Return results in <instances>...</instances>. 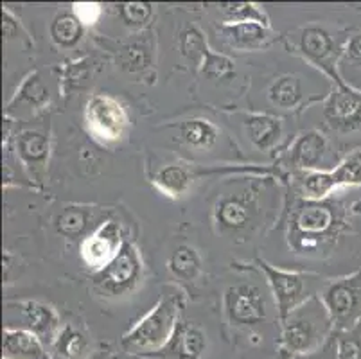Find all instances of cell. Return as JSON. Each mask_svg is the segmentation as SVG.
I'll list each match as a JSON object with an SVG mask.
<instances>
[{"mask_svg":"<svg viewBox=\"0 0 361 359\" xmlns=\"http://www.w3.org/2000/svg\"><path fill=\"white\" fill-rule=\"evenodd\" d=\"M356 202L349 205L343 196L327 200H300L291 196L286 210V241L298 255H322L336 248L340 239L353 230L357 216Z\"/></svg>","mask_w":361,"mask_h":359,"instance_id":"cell-1","label":"cell"},{"mask_svg":"<svg viewBox=\"0 0 361 359\" xmlns=\"http://www.w3.org/2000/svg\"><path fill=\"white\" fill-rule=\"evenodd\" d=\"M279 324H281L279 347L288 358L317 351L322 345H326L334 334L333 320L320 295L310 296Z\"/></svg>","mask_w":361,"mask_h":359,"instance_id":"cell-2","label":"cell"},{"mask_svg":"<svg viewBox=\"0 0 361 359\" xmlns=\"http://www.w3.org/2000/svg\"><path fill=\"white\" fill-rule=\"evenodd\" d=\"M185 296L182 291L164 295L149 312L131 325L121 338V348L130 355H142L157 352L169 341L182 318Z\"/></svg>","mask_w":361,"mask_h":359,"instance_id":"cell-3","label":"cell"},{"mask_svg":"<svg viewBox=\"0 0 361 359\" xmlns=\"http://www.w3.org/2000/svg\"><path fill=\"white\" fill-rule=\"evenodd\" d=\"M259 196V182H250L246 187L219 196L212 209V221L218 232L232 239L254 232L262 214Z\"/></svg>","mask_w":361,"mask_h":359,"instance_id":"cell-4","label":"cell"},{"mask_svg":"<svg viewBox=\"0 0 361 359\" xmlns=\"http://www.w3.org/2000/svg\"><path fill=\"white\" fill-rule=\"evenodd\" d=\"M85 124L101 146H119L130 133V114L119 99L110 94H92L85 104Z\"/></svg>","mask_w":361,"mask_h":359,"instance_id":"cell-5","label":"cell"},{"mask_svg":"<svg viewBox=\"0 0 361 359\" xmlns=\"http://www.w3.org/2000/svg\"><path fill=\"white\" fill-rule=\"evenodd\" d=\"M340 151L322 130H306L290 140L279 162L293 171H333L341 162Z\"/></svg>","mask_w":361,"mask_h":359,"instance_id":"cell-6","label":"cell"},{"mask_svg":"<svg viewBox=\"0 0 361 359\" xmlns=\"http://www.w3.org/2000/svg\"><path fill=\"white\" fill-rule=\"evenodd\" d=\"M271 174L270 167L262 166H223V167H198L189 162H171L160 167L153 176L151 183L157 187L159 193L171 200H180L192 189L198 180L214 174Z\"/></svg>","mask_w":361,"mask_h":359,"instance_id":"cell-7","label":"cell"},{"mask_svg":"<svg viewBox=\"0 0 361 359\" xmlns=\"http://www.w3.org/2000/svg\"><path fill=\"white\" fill-rule=\"evenodd\" d=\"M144 261L135 243L126 241L116 259L108 262L103 269L92 273L90 281L94 291L101 296H121L137 289L142 282Z\"/></svg>","mask_w":361,"mask_h":359,"instance_id":"cell-8","label":"cell"},{"mask_svg":"<svg viewBox=\"0 0 361 359\" xmlns=\"http://www.w3.org/2000/svg\"><path fill=\"white\" fill-rule=\"evenodd\" d=\"M320 298L329 311L334 332L353 331L361 325V268L327 282Z\"/></svg>","mask_w":361,"mask_h":359,"instance_id":"cell-9","label":"cell"},{"mask_svg":"<svg viewBox=\"0 0 361 359\" xmlns=\"http://www.w3.org/2000/svg\"><path fill=\"white\" fill-rule=\"evenodd\" d=\"M343 44H340L326 28L311 24L297 31L295 49L304 58L306 63L318 68L333 85L345 83L340 74V58L343 51Z\"/></svg>","mask_w":361,"mask_h":359,"instance_id":"cell-10","label":"cell"},{"mask_svg":"<svg viewBox=\"0 0 361 359\" xmlns=\"http://www.w3.org/2000/svg\"><path fill=\"white\" fill-rule=\"evenodd\" d=\"M257 268L264 273L266 282L270 286L271 296H274L275 308H277V320L286 318L295 308L307 300L311 293V288L317 282L318 276L311 275L306 272H295V269H284L279 266L270 264L264 259H255Z\"/></svg>","mask_w":361,"mask_h":359,"instance_id":"cell-11","label":"cell"},{"mask_svg":"<svg viewBox=\"0 0 361 359\" xmlns=\"http://www.w3.org/2000/svg\"><path fill=\"white\" fill-rule=\"evenodd\" d=\"M9 118L6 117L4 144L11 147L16 162L20 164L25 176L31 182H42L47 173L49 157H51V137L40 128H25L11 135Z\"/></svg>","mask_w":361,"mask_h":359,"instance_id":"cell-12","label":"cell"},{"mask_svg":"<svg viewBox=\"0 0 361 359\" xmlns=\"http://www.w3.org/2000/svg\"><path fill=\"white\" fill-rule=\"evenodd\" d=\"M223 311L228 325L234 329H254L268 318L266 295L257 284L238 282L223 296Z\"/></svg>","mask_w":361,"mask_h":359,"instance_id":"cell-13","label":"cell"},{"mask_svg":"<svg viewBox=\"0 0 361 359\" xmlns=\"http://www.w3.org/2000/svg\"><path fill=\"white\" fill-rule=\"evenodd\" d=\"M324 121L338 137L361 131V90L347 83L333 85L324 99Z\"/></svg>","mask_w":361,"mask_h":359,"instance_id":"cell-14","label":"cell"},{"mask_svg":"<svg viewBox=\"0 0 361 359\" xmlns=\"http://www.w3.org/2000/svg\"><path fill=\"white\" fill-rule=\"evenodd\" d=\"M124 243H126V239H124V230L119 221H116V219L101 221L81 241V261L85 262V266L92 273L99 272L108 262L116 259V255L121 252Z\"/></svg>","mask_w":361,"mask_h":359,"instance_id":"cell-15","label":"cell"},{"mask_svg":"<svg viewBox=\"0 0 361 359\" xmlns=\"http://www.w3.org/2000/svg\"><path fill=\"white\" fill-rule=\"evenodd\" d=\"M209 351L207 332L189 318H180L175 332L160 351L142 355L144 359H203Z\"/></svg>","mask_w":361,"mask_h":359,"instance_id":"cell-16","label":"cell"},{"mask_svg":"<svg viewBox=\"0 0 361 359\" xmlns=\"http://www.w3.org/2000/svg\"><path fill=\"white\" fill-rule=\"evenodd\" d=\"M6 308L9 311L18 312L20 318V329L32 332L44 341L45 347L51 351L54 345L56 338L63 329L61 325V318L52 305L45 304V302L38 300H22V302H8Z\"/></svg>","mask_w":361,"mask_h":359,"instance_id":"cell-17","label":"cell"},{"mask_svg":"<svg viewBox=\"0 0 361 359\" xmlns=\"http://www.w3.org/2000/svg\"><path fill=\"white\" fill-rule=\"evenodd\" d=\"M157 38L155 32L147 29L142 32H133L117 49V61L121 68L131 75L147 78L155 68Z\"/></svg>","mask_w":361,"mask_h":359,"instance_id":"cell-18","label":"cell"},{"mask_svg":"<svg viewBox=\"0 0 361 359\" xmlns=\"http://www.w3.org/2000/svg\"><path fill=\"white\" fill-rule=\"evenodd\" d=\"M241 126L246 138L259 151H277L284 138V121L266 111H243Z\"/></svg>","mask_w":361,"mask_h":359,"instance_id":"cell-19","label":"cell"},{"mask_svg":"<svg viewBox=\"0 0 361 359\" xmlns=\"http://www.w3.org/2000/svg\"><path fill=\"white\" fill-rule=\"evenodd\" d=\"M166 130L173 131V138L187 150L211 151L221 140V128L203 117H191L178 123H171L167 124Z\"/></svg>","mask_w":361,"mask_h":359,"instance_id":"cell-20","label":"cell"},{"mask_svg":"<svg viewBox=\"0 0 361 359\" xmlns=\"http://www.w3.org/2000/svg\"><path fill=\"white\" fill-rule=\"evenodd\" d=\"M218 35L231 49L235 51H259L275 39L271 25L259 22H238V24H219L216 28Z\"/></svg>","mask_w":361,"mask_h":359,"instance_id":"cell-21","label":"cell"},{"mask_svg":"<svg viewBox=\"0 0 361 359\" xmlns=\"http://www.w3.org/2000/svg\"><path fill=\"white\" fill-rule=\"evenodd\" d=\"M266 97L274 108L281 111H300L310 104L298 74H281L271 79L266 88Z\"/></svg>","mask_w":361,"mask_h":359,"instance_id":"cell-22","label":"cell"},{"mask_svg":"<svg viewBox=\"0 0 361 359\" xmlns=\"http://www.w3.org/2000/svg\"><path fill=\"white\" fill-rule=\"evenodd\" d=\"M2 359H52L51 351L32 332L20 327H4Z\"/></svg>","mask_w":361,"mask_h":359,"instance_id":"cell-23","label":"cell"},{"mask_svg":"<svg viewBox=\"0 0 361 359\" xmlns=\"http://www.w3.org/2000/svg\"><path fill=\"white\" fill-rule=\"evenodd\" d=\"M49 101H51V94H49L47 85L44 83L40 72L32 71L18 85L15 95H13V99L8 103V114L6 115H9L16 108L29 111L45 110Z\"/></svg>","mask_w":361,"mask_h":359,"instance_id":"cell-24","label":"cell"},{"mask_svg":"<svg viewBox=\"0 0 361 359\" xmlns=\"http://www.w3.org/2000/svg\"><path fill=\"white\" fill-rule=\"evenodd\" d=\"M85 25L74 11H60L49 25L52 44L60 49H74L85 36Z\"/></svg>","mask_w":361,"mask_h":359,"instance_id":"cell-25","label":"cell"},{"mask_svg":"<svg viewBox=\"0 0 361 359\" xmlns=\"http://www.w3.org/2000/svg\"><path fill=\"white\" fill-rule=\"evenodd\" d=\"M171 275L182 282H195L203 273V262L195 246L182 243L176 246L167 261Z\"/></svg>","mask_w":361,"mask_h":359,"instance_id":"cell-26","label":"cell"},{"mask_svg":"<svg viewBox=\"0 0 361 359\" xmlns=\"http://www.w3.org/2000/svg\"><path fill=\"white\" fill-rule=\"evenodd\" d=\"M90 340L81 329L63 325L54 345L51 347L52 359H87L90 355Z\"/></svg>","mask_w":361,"mask_h":359,"instance_id":"cell-27","label":"cell"},{"mask_svg":"<svg viewBox=\"0 0 361 359\" xmlns=\"http://www.w3.org/2000/svg\"><path fill=\"white\" fill-rule=\"evenodd\" d=\"M94 216H96V210L88 207H65L60 216L56 217V230L63 237L74 239V237L83 236L90 229Z\"/></svg>","mask_w":361,"mask_h":359,"instance_id":"cell-28","label":"cell"},{"mask_svg":"<svg viewBox=\"0 0 361 359\" xmlns=\"http://www.w3.org/2000/svg\"><path fill=\"white\" fill-rule=\"evenodd\" d=\"M221 22L219 24H238V22H259V24L271 25L270 18L264 9L254 2H223L216 6Z\"/></svg>","mask_w":361,"mask_h":359,"instance_id":"cell-29","label":"cell"},{"mask_svg":"<svg viewBox=\"0 0 361 359\" xmlns=\"http://www.w3.org/2000/svg\"><path fill=\"white\" fill-rule=\"evenodd\" d=\"M178 49L180 54L187 61H191L196 68H200L203 56H205L207 49H209V44H207V38L202 32V29H198L196 25H187L178 35Z\"/></svg>","mask_w":361,"mask_h":359,"instance_id":"cell-30","label":"cell"},{"mask_svg":"<svg viewBox=\"0 0 361 359\" xmlns=\"http://www.w3.org/2000/svg\"><path fill=\"white\" fill-rule=\"evenodd\" d=\"M338 189H356L361 187V147L343 154L341 162L333 169Z\"/></svg>","mask_w":361,"mask_h":359,"instance_id":"cell-31","label":"cell"},{"mask_svg":"<svg viewBox=\"0 0 361 359\" xmlns=\"http://www.w3.org/2000/svg\"><path fill=\"white\" fill-rule=\"evenodd\" d=\"M198 71L207 79H212V81H226V79L234 78L235 61L231 56L223 54V52H216L209 47L205 56H203V61Z\"/></svg>","mask_w":361,"mask_h":359,"instance_id":"cell-32","label":"cell"},{"mask_svg":"<svg viewBox=\"0 0 361 359\" xmlns=\"http://www.w3.org/2000/svg\"><path fill=\"white\" fill-rule=\"evenodd\" d=\"M117 13L126 28H130L133 32H142L149 29L153 6L146 2H126V4L117 6Z\"/></svg>","mask_w":361,"mask_h":359,"instance_id":"cell-33","label":"cell"},{"mask_svg":"<svg viewBox=\"0 0 361 359\" xmlns=\"http://www.w3.org/2000/svg\"><path fill=\"white\" fill-rule=\"evenodd\" d=\"M60 88L65 95H68V92L80 88L87 81L92 72V59H72V61H67L63 67H60Z\"/></svg>","mask_w":361,"mask_h":359,"instance_id":"cell-34","label":"cell"},{"mask_svg":"<svg viewBox=\"0 0 361 359\" xmlns=\"http://www.w3.org/2000/svg\"><path fill=\"white\" fill-rule=\"evenodd\" d=\"M345 68L350 75L361 78V31L345 39L340 58V74Z\"/></svg>","mask_w":361,"mask_h":359,"instance_id":"cell-35","label":"cell"},{"mask_svg":"<svg viewBox=\"0 0 361 359\" xmlns=\"http://www.w3.org/2000/svg\"><path fill=\"white\" fill-rule=\"evenodd\" d=\"M338 359H361V325L353 331L336 332Z\"/></svg>","mask_w":361,"mask_h":359,"instance_id":"cell-36","label":"cell"},{"mask_svg":"<svg viewBox=\"0 0 361 359\" xmlns=\"http://www.w3.org/2000/svg\"><path fill=\"white\" fill-rule=\"evenodd\" d=\"M2 29H4L6 39H18V38H27L24 28H22L20 20H16V16L9 11L8 8H2Z\"/></svg>","mask_w":361,"mask_h":359,"instance_id":"cell-37","label":"cell"},{"mask_svg":"<svg viewBox=\"0 0 361 359\" xmlns=\"http://www.w3.org/2000/svg\"><path fill=\"white\" fill-rule=\"evenodd\" d=\"M288 359H338V340L336 332L329 338L326 345H322L320 348L313 352H306V354H297L291 355Z\"/></svg>","mask_w":361,"mask_h":359,"instance_id":"cell-38","label":"cell"},{"mask_svg":"<svg viewBox=\"0 0 361 359\" xmlns=\"http://www.w3.org/2000/svg\"><path fill=\"white\" fill-rule=\"evenodd\" d=\"M72 11L83 22L85 28H88V25H94L99 20L103 8H101V4H94V2H80V4H74Z\"/></svg>","mask_w":361,"mask_h":359,"instance_id":"cell-39","label":"cell"},{"mask_svg":"<svg viewBox=\"0 0 361 359\" xmlns=\"http://www.w3.org/2000/svg\"><path fill=\"white\" fill-rule=\"evenodd\" d=\"M87 359H114V351L108 345H104V347H99L94 352H90Z\"/></svg>","mask_w":361,"mask_h":359,"instance_id":"cell-40","label":"cell"},{"mask_svg":"<svg viewBox=\"0 0 361 359\" xmlns=\"http://www.w3.org/2000/svg\"><path fill=\"white\" fill-rule=\"evenodd\" d=\"M130 355V354H128ZM131 359H144V358H139V355H131Z\"/></svg>","mask_w":361,"mask_h":359,"instance_id":"cell-41","label":"cell"},{"mask_svg":"<svg viewBox=\"0 0 361 359\" xmlns=\"http://www.w3.org/2000/svg\"><path fill=\"white\" fill-rule=\"evenodd\" d=\"M241 359H246V358H241Z\"/></svg>","mask_w":361,"mask_h":359,"instance_id":"cell-42","label":"cell"}]
</instances>
